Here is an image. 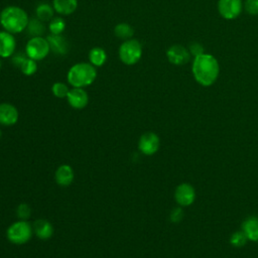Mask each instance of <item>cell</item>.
Segmentation results:
<instances>
[{
	"mask_svg": "<svg viewBox=\"0 0 258 258\" xmlns=\"http://www.w3.org/2000/svg\"><path fill=\"white\" fill-rule=\"evenodd\" d=\"M26 30H27V33H29V35H31L32 37L42 36V34L45 31V26L43 22L38 18H32V19H29Z\"/></svg>",
	"mask_w": 258,
	"mask_h": 258,
	"instance_id": "cell-22",
	"label": "cell"
},
{
	"mask_svg": "<svg viewBox=\"0 0 258 258\" xmlns=\"http://www.w3.org/2000/svg\"><path fill=\"white\" fill-rule=\"evenodd\" d=\"M2 68V60H1V58H0V69Z\"/></svg>",
	"mask_w": 258,
	"mask_h": 258,
	"instance_id": "cell-31",
	"label": "cell"
},
{
	"mask_svg": "<svg viewBox=\"0 0 258 258\" xmlns=\"http://www.w3.org/2000/svg\"><path fill=\"white\" fill-rule=\"evenodd\" d=\"M19 118L17 108L10 103L0 104V125L12 126L16 124Z\"/></svg>",
	"mask_w": 258,
	"mask_h": 258,
	"instance_id": "cell-13",
	"label": "cell"
},
{
	"mask_svg": "<svg viewBox=\"0 0 258 258\" xmlns=\"http://www.w3.org/2000/svg\"><path fill=\"white\" fill-rule=\"evenodd\" d=\"M16 48V40L14 34L2 30L0 31V57L8 58L13 55Z\"/></svg>",
	"mask_w": 258,
	"mask_h": 258,
	"instance_id": "cell-12",
	"label": "cell"
},
{
	"mask_svg": "<svg viewBox=\"0 0 258 258\" xmlns=\"http://www.w3.org/2000/svg\"><path fill=\"white\" fill-rule=\"evenodd\" d=\"M97 78V70L90 62H77L67 74L68 83L73 88H85L92 85Z\"/></svg>",
	"mask_w": 258,
	"mask_h": 258,
	"instance_id": "cell-3",
	"label": "cell"
},
{
	"mask_svg": "<svg viewBox=\"0 0 258 258\" xmlns=\"http://www.w3.org/2000/svg\"><path fill=\"white\" fill-rule=\"evenodd\" d=\"M166 57L168 61L174 66L185 64L190 57V52L180 44H174L166 50Z\"/></svg>",
	"mask_w": 258,
	"mask_h": 258,
	"instance_id": "cell-10",
	"label": "cell"
},
{
	"mask_svg": "<svg viewBox=\"0 0 258 258\" xmlns=\"http://www.w3.org/2000/svg\"><path fill=\"white\" fill-rule=\"evenodd\" d=\"M55 181L60 186H68L70 185L75 178L74 169L69 164H61L59 165L54 173Z\"/></svg>",
	"mask_w": 258,
	"mask_h": 258,
	"instance_id": "cell-15",
	"label": "cell"
},
{
	"mask_svg": "<svg viewBox=\"0 0 258 258\" xmlns=\"http://www.w3.org/2000/svg\"><path fill=\"white\" fill-rule=\"evenodd\" d=\"M245 9L251 15H258V0H246Z\"/></svg>",
	"mask_w": 258,
	"mask_h": 258,
	"instance_id": "cell-28",
	"label": "cell"
},
{
	"mask_svg": "<svg viewBox=\"0 0 258 258\" xmlns=\"http://www.w3.org/2000/svg\"><path fill=\"white\" fill-rule=\"evenodd\" d=\"M191 71L196 81L200 85L208 87L217 81L220 73V67L215 56L208 53H202L195 56Z\"/></svg>",
	"mask_w": 258,
	"mask_h": 258,
	"instance_id": "cell-1",
	"label": "cell"
},
{
	"mask_svg": "<svg viewBox=\"0 0 258 258\" xmlns=\"http://www.w3.org/2000/svg\"><path fill=\"white\" fill-rule=\"evenodd\" d=\"M89 62L93 64L95 68H99L105 64L107 60V52L105 51L104 48L100 46H95L90 49L89 54Z\"/></svg>",
	"mask_w": 258,
	"mask_h": 258,
	"instance_id": "cell-19",
	"label": "cell"
},
{
	"mask_svg": "<svg viewBox=\"0 0 258 258\" xmlns=\"http://www.w3.org/2000/svg\"><path fill=\"white\" fill-rule=\"evenodd\" d=\"M32 235V225L24 220H18L17 222L11 224L6 231V237L8 241L15 245L25 244L31 239Z\"/></svg>",
	"mask_w": 258,
	"mask_h": 258,
	"instance_id": "cell-4",
	"label": "cell"
},
{
	"mask_svg": "<svg viewBox=\"0 0 258 258\" xmlns=\"http://www.w3.org/2000/svg\"><path fill=\"white\" fill-rule=\"evenodd\" d=\"M218 10L225 19H234L242 11L241 0H219Z\"/></svg>",
	"mask_w": 258,
	"mask_h": 258,
	"instance_id": "cell-9",
	"label": "cell"
},
{
	"mask_svg": "<svg viewBox=\"0 0 258 258\" xmlns=\"http://www.w3.org/2000/svg\"><path fill=\"white\" fill-rule=\"evenodd\" d=\"M182 211H181V209L180 208H175L172 212H171V214H170V220L172 221V222H174V223H177V222H179L180 220H181V218H182Z\"/></svg>",
	"mask_w": 258,
	"mask_h": 258,
	"instance_id": "cell-29",
	"label": "cell"
},
{
	"mask_svg": "<svg viewBox=\"0 0 258 258\" xmlns=\"http://www.w3.org/2000/svg\"><path fill=\"white\" fill-rule=\"evenodd\" d=\"M19 69L21 71V73L25 76H32L36 73L37 71V64H36V61L29 58L27 55L24 57V59L21 61L20 66H19Z\"/></svg>",
	"mask_w": 258,
	"mask_h": 258,
	"instance_id": "cell-24",
	"label": "cell"
},
{
	"mask_svg": "<svg viewBox=\"0 0 258 258\" xmlns=\"http://www.w3.org/2000/svg\"><path fill=\"white\" fill-rule=\"evenodd\" d=\"M196 199V191L192 185L183 182L177 185L174 191V200L181 207H187L194 203Z\"/></svg>",
	"mask_w": 258,
	"mask_h": 258,
	"instance_id": "cell-8",
	"label": "cell"
},
{
	"mask_svg": "<svg viewBox=\"0 0 258 258\" xmlns=\"http://www.w3.org/2000/svg\"><path fill=\"white\" fill-rule=\"evenodd\" d=\"M31 214V209L27 204H20L16 208V216L19 220L26 221Z\"/></svg>",
	"mask_w": 258,
	"mask_h": 258,
	"instance_id": "cell-27",
	"label": "cell"
},
{
	"mask_svg": "<svg viewBox=\"0 0 258 258\" xmlns=\"http://www.w3.org/2000/svg\"><path fill=\"white\" fill-rule=\"evenodd\" d=\"M114 34L120 39L127 40L132 38L134 34V29L130 24L126 22H121L114 27Z\"/></svg>",
	"mask_w": 258,
	"mask_h": 258,
	"instance_id": "cell-21",
	"label": "cell"
},
{
	"mask_svg": "<svg viewBox=\"0 0 258 258\" xmlns=\"http://www.w3.org/2000/svg\"><path fill=\"white\" fill-rule=\"evenodd\" d=\"M53 13H54L53 7L47 3H41L37 5L35 9L36 18H38L42 22L50 21L53 18Z\"/></svg>",
	"mask_w": 258,
	"mask_h": 258,
	"instance_id": "cell-20",
	"label": "cell"
},
{
	"mask_svg": "<svg viewBox=\"0 0 258 258\" xmlns=\"http://www.w3.org/2000/svg\"><path fill=\"white\" fill-rule=\"evenodd\" d=\"M242 231L251 241H258V217H249L242 224Z\"/></svg>",
	"mask_w": 258,
	"mask_h": 258,
	"instance_id": "cell-18",
	"label": "cell"
},
{
	"mask_svg": "<svg viewBox=\"0 0 258 258\" xmlns=\"http://www.w3.org/2000/svg\"><path fill=\"white\" fill-rule=\"evenodd\" d=\"M118 55L120 60L126 66L136 64L142 56V45L135 38L124 40L119 46Z\"/></svg>",
	"mask_w": 258,
	"mask_h": 258,
	"instance_id": "cell-5",
	"label": "cell"
},
{
	"mask_svg": "<svg viewBox=\"0 0 258 258\" xmlns=\"http://www.w3.org/2000/svg\"><path fill=\"white\" fill-rule=\"evenodd\" d=\"M33 234L40 240H48L53 235V226L51 223L44 219L34 221L32 225Z\"/></svg>",
	"mask_w": 258,
	"mask_h": 258,
	"instance_id": "cell-14",
	"label": "cell"
},
{
	"mask_svg": "<svg viewBox=\"0 0 258 258\" xmlns=\"http://www.w3.org/2000/svg\"><path fill=\"white\" fill-rule=\"evenodd\" d=\"M1 136H2V130H1V128H0V138H1Z\"/></svg>",
	"mask_w": 258,
	"mask_h": 258,
	"instance_id": "cell-32",
	"label": "cell"
},
{
	"mask_svg": "<svg viewBox=\"0 0 258 258\" xmlns=\"http://www.w3.org/2000/svg\"><path fill=\"white\" fill-rule=\"evenodd\" d=\"M247 240H248V238L246 237L245 233L241 230V231H237L232 234V236L230 238V243L232 244V246L239 248V247H243L246 244Z\"/></svg>",
	"mask_w": 258,
	"mask_h": 258,
	"instance_id": "cell-26",
	"label": "cell"
},
{
	"mask_svg": "<svg viewBox=\"0 0 258 258\" xmlns=\"http://www.w3.org/2000/svg\"><path fill=\"white\" fill-rule=\"evenodd\" d=\"M69 91H70V89H69L68 85L64 83H61V82H55L51 86V92L56 98H60V99L67 98Z\"/></svg>",
	"mask_w": 258,
	"mask_h": 258,
	"instance_id": "cell-25",
	"label": "cell"
},
{
	"mask_svg": "<svg viewBox=\"0 0 258 258\" xmlns=\"http://www.w3.org/2000/svg\"><path fill=\"white\" fill-rule=\"evenodd\" d=\"M66 29V21L60 16L53 17L48 23V30L50 34L60 35Z\"/></svg>",
	"mask_w": 258,
	"mask_h": 258,
	"instance_id": "cell-23",
	"label": "cell"
},
{
	"mask_svg": "<svg viewBox=\"0 0 258 258\" xmlns=\"http://www.w3.org/2000/svg\"><path fill=\"white\" fill-rule=\"evenodd\" d=\"M50 50H52L54 53L57 54H66L69 50L68 43L66 41V38L60 34V35H53L50 34L46 37Z\"/></svg>",
	"mask_w": 258,
	"mask_h": 258,
	"instance_id": "cell-17",
	"label": "cell"
},
{
	"mask_svg": "<svg viewBox=\"0 0 258 258\" xmlns=\"http://www.w3.org/2000/svg\"><path fill=\"white\" fill-rule=\"evenodd\" d=\"M49 51V43L47 39L42 36L31 37L25 45L26 55L35 61L42 60L43 58H45L48 55Z\"/></svg>",
	"mask_w": 258,
	"mask_h": 258,
	"instance_id": "cell-6",
	"label": "cell"
},
{
	"mask_svg": "<svg viewBox=\"0 0 258 258\" xmlns=\"http://www.w3.org/2000/svg\"><path fill=\"white\" fill-rule=\"evenodd\" d=\"M52 7L59 15H70L78 8V0H52Z\"/></svg>",
	"mask_w": 258,
	"mask_h": 258,
	"instance_id": "cell-16",
	"label": "cell"
},
{
	"mask_svg": "<svg viewBox=\"0 0 258 258\" xmlns=\"http://www.w3.org/2000/svg\"><path fill=\"white\" fill-rule=\"evenodd\" d=\"M160 145L159 137L154 132H145L138 141V149L145 155L154 154Z\"/></svg>",
	"mask_w": 258,
	"mask_h": 258,
	"instance_id": "cell-7",
	"label": "cell"
},
{
	"mask_svg": "<svg viewBox=\"0 0 258 258\" xmlns=\"http://www.w3.org/2000/svg\"><path fill=\"white\" fill-rule=\"evenodd\" d=\"M28 15L26 11L15 5L6 6L0 12V24L4 30L17 34L24 31L28 25Z\"/></svg>",
	"mask_w": 258,
	"mask_h": 258,
	"instance_id": "cell-2",
	"label": "cell"
},
{
	"mask_svg": "<svg viewBox=\"0 0 258 258\" xmlns=\"http://www.w3.org/2000/svg\"><path fill=\"white\" fill-rule=\"evenodd\" d=\"M67 101L72 108L81 110L88 105L89 96L84 88H73L68 93Z\"/></svg>",
	"mask_w": 258,
	"mask_h": 258,
	"instance_id": "cell-11",
	"label": "cell"
},
{
	"mask_svg": "<svg viewBox=\"0 0 258 258\" xmlns=\"http://www.w3.org/2000/svg\"><path fill=\"white\" fill-rule=\"evenodd\" d=\"M189 52H190L191 54H194L195 56L204 53V52H203V47H202V45H200L199 43H191L190 46H189Z\"/></svg>",
	"mask_w": 258,
	"mask_h": 258,
	"instance_id": "cell-30",
	"label": "cell"
}]
</instances>
